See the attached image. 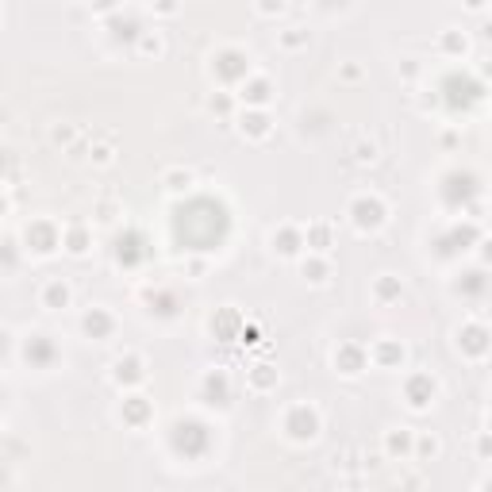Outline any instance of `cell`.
Instances as JSON below:
<instances>
[{
    "label": "cell",
    "instance_id": "obj_12",
    "mask_svg": "<svg viewBox=\"0 0 492 492\" xmlns=\"http://www.w3.org/2000/svg\"><path fill=\"white\" fill-rule=\"evenodd\" d=\"M242 100L246 104H258V108H262V104H269V81H262V77H258V81L242 85Z\"/></svg>",
    "mask_w": 492,
    "mask_h": 492
},
{
    "label": "cell",
    "instance_id": "obj_18",
    "mask_svg": "<svg viewBox=\"0 0 492 492\" xmlns=\"http://www.w3.org/2000/svg\"><path fill=\"white\" fill-rule=\"evenodd\" d=\"M69 254H85V250H89V235H85L81 231V227H77V231H69Z\"/></svg>",
    "mask_w": 492,
    "mask_h": 492
},
{
    "label": "cell",
    "instance_id": "obj_21",
    "mask_svg": "<svg viewBox=\"0 0 492 492\" xmlns=\"http://www.w3.org/2000/svg\"><path fill=\"white\" fill-rule=\"evenodd\" d=\"M327 227H312V231H308V242H315V250H327Z\"/></svg>",
    "mask_w": 492,
    "mask_h": 492
},
{
    "label": "cell",
    "instance_id": "obj_17",
    "mask_svg": "<svg viewBox=\"0 0 492 492\" xmlns=\"http://www.w3.org/2000/svg\"><path fill=\"white\" fill-rule=\"evenodd\" d=\"M242 131H250V135H258V139H262V135L269 131V119L262 116V112H258V116H246V119H242Z\"/></svg>",
    "mask_w": 492,
    "mask_h": 492
},
{
    "label": "cell",
    "instance_id": "obj_16",
    "mask_svg": "<svg viewBox=\"0 0 492 492\" xmlns=\"http://www.w3.org/2000/svg\"><path fill=\"white\" fill-rule=\"evenodd\" d=\"M116 377H119V381H139V377H143V369H139V358H127V362H119V365H116Z\"/></svg>",
    "mask_w": 492,
    "mask_h": 492
},
{
    "label": "cell",
    "instance_id": "obj_25",
    "mask_svg": "<svg viewBox=\"0 0 492 492\" xmlns=\"http://www.w3.org/2000/svg\"><path fill=\"white\" fill-rule=\"evenodd\" d=\"M139 39H143V50H146V54H158V50H162V42L151 39V35H139Z\"/></svg>",
    "mask_w": 492,
    "mask_h": 492
},
{
    "label": "cell",
    "instance_id": "obj_11",
    "mask_svg": "<svg viewBox=\"0 0 492 492\" xmlns=\"http://www.w3.org/2000/svg\"><path fill=\"white\" fill-rule=\"evenodd\" d=\"M69 304V288L62 285V281H50L47 288H42V308H66Z\"/></svg>",
    "mask_w": 492,
    "mask_h": 492
},
{
    "label": "cell",
    "instance_id": "obj_31",
    "mask_svg": "<svg viewBox=\"0 0 492 492\" xmlns=\"http://www.w3.org/2000/svg\"><path fill=\"white\" fill-rule=\"evenodd\" d=\"M0 212H4V200H0Z\"/></svg>",
    "mask_w": 492,
    "mask_h": 492
},
{
    "label": "cell",
    "instance_id": "obj_23",
    "mask_svg": "<svg viewBox=\"0 0 492 492\" xmlns=\"http://www.w3.org/2000/svg\"><path fill=\"white\" fill-rule=\"evenodd\" d=\"M377 293H381V296H400V285H397V281H389V277H385L381 285H377Z\"/></svg>",
    "mask_w": 492,
    "mask_h": 492
},
{
    "label": "cell",
    "instance_id": "obj_14",
    "mask_svg": "<svg viewBox=\"0 0 492 492\" xmlns=\"http://www.w3.org/2000/svg\"><path fill=\"white\" fill-rule=\"evenodd\" d=\"M151 312L154 315H177V296L165 293V288H162V293H154L151 296Z\"/></svg>",
    "mask_w": 492,
    "mask_h": 492
},
{
    "label": "cell",
    "instance_id": "obj_22",
    "mask_svg": "<svg viewBox=\"0 0 492 492\" xmlns=\"http://www.w3.org/2000/svg\"><path fill=\"white\" fill-rule=\"evenodd\" d=\"M165 184H170L173 192H181V189H189V184H192V177H189V173H170V177H165Z\"/></svg>",
    "mask_w": 492,
    "mask_h": 492
},
{
    "label": "cell",
    "instance_id": "obj_20",
    "mask_svg": "<svg viewBox=\"0 0 492 492\" xmlns=\"http://www.w3.org/2000/svg\"><path fill=\"white\" fill-rule=\"evenodd\" d=\"M389 450H392V454H408V450H411V435H408V430H400V435H389Z\"/></svg>",
    "mask_w": 492,
    "mask_h": 492
},
{
    "label": "cell",
    "instance_id": "obj_19",
    "mask_svg": "<svg viewBox=\"0 0 492 492\" xmlns=\"http://www.w3.org/2000/svg\"><path fill=\"white\" fill-rule=\"evenodd\" d=\"M277 250L281 254H296V250H300V235L285 227V231H281V246H277Z\"/></svg>",
    "mask_w": 492,
    "mask_h": 492
},
{
    "label": "cell",
    "instance_id": "obj_1",
    "mask_svg": "<svg viewBox=\"0 0 492 492\" xmlns=\"http://www.w3.org/2000/svg\"><path fill=\"white\" fill-rule=\"evenodd\" d=\"M170 438H173V450L184 454V458H204L208 446H212V435H208V427L197 423V419H177Z\"/></svg>",
    "mask_w": 492,
    "mask_h": 492
},
{
    "label": "cell",
    "instance_id": "obj_2",
    "mask_svg": "<svg viewBox=\"0 0 492 492\" xmlns=\"http://www.w3.org/2000/svg\"><path fill=\"white\" fill-rule=\"evenodd\" d=\"M285 430L296 438V443H304V438H315V435H320V416H315L308 404H296V408L285 416Z\"/></svg>",
    "mask_w": 492,
    "mask_h": 492
},
{
    "label": "cell",
    "instance_id": "obj_6",
    "mask_svg": "<svg viewBox=\"0 0 492 492\" xmlns=\"http://www.w3.org/2000/svg\"><path fill=\"white\" fill-rule=\"evenodd\" d=\"M81 327H85V335H89V339H108L112 331H116V320H112L104 308H93V312H85Z\"/></svg>",
    "mask_w": 492,
    "mask_h": 492
},
{
    "label": "cell",
    "instance_id": "obj_3",
    "mask_svg": "<svg viewBox=\"0 0 492 492\" xmlns=\"http://www.w3.org/2000/svg\"><path fill=\"white\" fill-rule=\"evenodd\" d=\"M350 216H354V223L362 227V231H377V227L385 223V204L377 197H358L354 208H350Z\"/></svg>",
    "mask_w": 492,
    "mask_h": 492
},
{
    "label": "cell",
    "instance_id": "obj_28",
    "mask_svg": "<svg viewBox=\"0 0 492 492\" xmlns=\"http://www.w3.org/2000/svg\"><path fill=\"white\" fill-rule=\"evenodd\" d=\"M93 8H96V12H112V8H116V0H93Z\"/></svg>",
    "mask_w": 492,
    "mask_h": 492
},
{
    "label": "cell",
    "instance_id": "obj_10",
    "mask_svg": "<svg viewBox=\"0 0 492 492\" xmlns=\"http://www.w3.org/2000/svg\"><path fill=\"white\" fill-rule=\"evenodd\" d=\"M119 416L127 419L131 427H139L146 419V400L143 397H127V400H123V408H119Z\"/></svg>",
    "mask_w": 492,
    "mask_h": 492
},
{
    "label": "cell",
    "instance_id": "obj_26",
    "mask_svg": "<svg viewBox=\"0 0 492 492\" xmlns=\"http://www.w3.org/2000/svg\"><path fill=\"white\" fill-rule=\"evenodd\" d=\"M373 158H377V146H373V143H369V146H362V151H358V162H373Z\"/></svg>",
    "mask_w": 492,
    "mask_h": 492
},
{
    "label": "cell",
    "instance_id": "obj_5",
    "mask_svg": "<svg viewBox=\"0 0 492 492\" xmlns=\"http://www.w3.org/2000/svg\"><path fill=\"white\" fill-rule=\"evenodd\" d=\"M23 358H28V365L35 369H50L58 358V346L50 342V335H31L28 346H23Z\"/></svg>",
    "mask_w": 492,
    "mask_h": 492
},
{
    "label": "cell",
    "instance_id": "obj_13",
    "mask_svg": "<svg viewBox=\"0 0 492 492\" xmlns=\"http://www.w3.org/2000/svg\"><path fill=\"white\" fill-rule=\"evenodd\" d=\"M108 28H112V39H139V35H143V31H139V20H131V16H127V20L116 16Z\"/></svg>",
    "mask_w": 492,
    "mask_h": 492
},
{
    "label": "cell",
    "instance_id": "obj_9",
    "mask_svg": "<svg viewBox=\"0 0 492 492\" xmlns=\"http://www.w3.org/2000/svg\"><path fill=\"white\" fill-rule=\"evenodd\" d=\"M335 365L342 369V373H362L365 354H362V350H354V346H342L339 354H335Z\"/></svg>",
    "mask_w": 492,
    "mask_h": 492
},
{
    "label": "cell",
    "instance_id": "obj_7",
    "mask_svg": "<svg viewBox=\"0 0 492 492\" xmlns=\"http://www.w3.org/2000/svg\"><path fill=\"white\" fill-rule=\"evenodd\" d=\"M435 397V381H430L427 373H416L408 381V400H411V408H427V400Z\"/></svg>",
    "mask_w": 492,
    "mask_h": 492
},
{
    "label": "cell",
    "instance_id": "obj_30",
    "mask_svg": "<svg viewBox=\"0 0 492 492\" xmlns=\"http://www.w3.org/2000/svg\"><path fill=\"white\" fill-rule=\"evenodd\" d=\"M173 8H177L173 0H158V12H173Z\"/></svg>",
    "mask_w": 492,
    "mask_h": 492
},
{
    "label": "cell",
    "instance_id": "obj_8",
    "mask_svg": "<svg viewBox=\"0 0 492 492\" xmlns=\"http://www.w3.org/2000/svg\"><path fill=\"white\" fill-rule=\"evenodd\" d=\"M28 242H35V254H50L58 246V231L50 223H35L28 227Z\"/></svg>",
    "mask_w": 492,
    "mask_h": 492
},
{
    "label": "cell",
    "instance_id": "obj_4",
    "mask_svg": "<svg viewBox=\"0 0 492 492\" xmlns=\"http://www.w3.org/2000/svg\"><path fill=\"white\" fill-rule=\"evenodd\" d=\"M212 74H219L223 81H242V77L250 74V58H246L242 50H223V54L212 62Z\"/></svg>",
    "mask_w": 492,
    "mask_h": 492
},
{
    "label": "cell",
    "instance_id": "obj_15",
    "mask_svg": "<svg viewBox=\"0 0 492 492\" xmlns=\"http://www.w3.org/2000/svg\"><path fill=\"white\" fill-rule=\"evenodd\" d=\"M204 392H208V397H216L212 404H227V377L223 373H208L204 377Z\"/></svg>",
    "mask_w": 492,
    "mask_h": 492
},
{
    "label": "cell",
    "instance_id": "obj_27",
    "mask_svg": "<svg viewBox=\"0 0 492 492\" xmlns=\"http://www.w3.org/2000/svg\"><path fill=\"white\" fill-rule=\"evenodd\" d=\"M281 8H285V0H262V12H281Z\"/></svg>",
    "mask_w": 492,
    "mask_h": 492
},
{
    "label": "cell",
    "instance_id": "obj_29",
    "mask_svg": "<svg viewBox=\"0 0 492 492\" xmlns=\"http://www.w3.org/2000/svg\"><path fill=\"white\" fill-rule=\"evenodd\" d=\"M93 154H96V162H108V158H112V151H108V146H96Z\"/></svg>",
    "mask_w": 492,
    "mask_h": 492
},
{
    "label": "cell",
    "instance_id": "obj_24",
    "mask_svg": "<svg viewBox=\"0 0 492 492\" xmlns=\"http://www.w3.org/2000/svg\"><path fill=\"white\" fill-rule=\"evenodd\" d=\"M304 274H312V281H323L327 266H323V262H312V266H308V262H304Z\"/></svg>",
    "mask_w": 492,
    "mask_h": 492
}]
</instances>
